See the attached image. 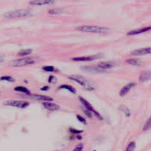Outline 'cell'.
<instances>
[{
  "instance_id": "cell-5",
  "label": "cell",
  "mask_w": 151,
  "mask_h": 151,
  "mask_svg": "<svg viewBox=\"0 0 151 151\" xmlns=\"http://www.w3.org/2000/svg\"><path fill=\"white\" fill-rule=\"evenodd\" d=\"M5 105L7 106L16 107L19 108H25L28 106L30 103L29 102L25 101V100H10V101H6L3 103Z\"/></svg>"
},
{
  "instance_id": "cell-25",
  "label": "cell",
  "mask_w": 151,
  "mask_h": 151,
  "mask_svg": "<svg viewBox=\"0 0 151 151\" xmlns=\"http://www.w3.org/2000/svg\"><path fill=\"white\" fill-rule=\"evenodd\" d=\"M0 80L8 82H14V79L10 76H2L0 78Z\"/></svg>"
},
{
  "instance_id": "cell-4",
  "label": "cell",
  "mask_w": 151,
  "mask_h": 151,
  "mask_svg": "<svg viewBox=\"0 0 151 151\" xmlns=\"http://www.w3.org/2000/svg\"><path fill=\"white\" fill-rule=\"evenodd\" d=\"M35 63L34 59L32 58H20V59H17V60L14 61L12 62V66L15 67H24V66H27V65L33 64Z\"/></svg>"
},
{
  "instance_id": "cell-13",
  "label": "cell",
  "mask_w": 151,
  "mask_h": 151,
  "mask_svg": "<svg viewBox=\"0 0 151 151\" xmlns=\"http://www.w3.org/2000/svg\"><path fill=\"white\" fill-rule=\"evenodd\" d=\"M151 30V27H142V28H139L136 30H131V31L128 32L127 35H138V34H141L143 33H146V32L150 31Z\"/></svg>"
},
{
  "instance_id": "cell-17",
  "label": "cell",
  "mask_w": 151,
  "mask_h": 151,
  "mask_svg": "<svg viewBox=\"0 0 151 151\" xmlns=\"http://www.w3.org/2000/svg\"><path fill=\"white\" fill-rule=\"evenodd\" d=\"M126 63L130 65H133V66H141V61L137 58L128 59V60H126Z\"/></svg>"
},
{
  "instance_id": "cell-26",
  "label": "cell",
  "mask_w": 151,
  "mask_h": 151,
  "mask_svg": "<svg viewBox=\"0 0 151 151\" xmlns=\"http://www.w3.org/2000/svg\"><path fill=\"white\" fill-rule=\"evenodd\" d=\"M42 69L44 71H55V68L52 66H46V67H42Z\"/></svg>"
},
{
  "instance_id": "cell-7",
  "label": "cell",
  "mask_w": 151,
  "mask_h": 151,
  "mask_svg": "<svg viewBox=\"0 0 151 151\" xmlns=\"http://www.w3.org/2000/svg\"><path fill=\"white\" fill-rule=\"evenodd\" d=\"M103 55L102 54H97L95 55H89V56H81V57H75L72 58V61L78 62H86V61H92L97 60L100 58H103Z\"/></svg>"
},
{
  "instance_id": "cell-33",
  "label": "cell",
  "mask_w": 151,
  "mask_h": 151,
  "mask_svg": "<svg viewBox=\"0 0 151 151\" xmlns=\"http://www.w3.org/2000/svg\"><path fill=\"white\" fill-rule=\"evenodd\" d=\"M4 61V58L2 57H0V63H2V62Z\"/></svg>"
},
{
  "instance_id": "cell-27",
  "label": "cell",
  "mask_w": 151,
  "mask_h": 151,
  "mask_svg": "<svg viewBox=\"0 0 151 151\" xmlns=\"http://www.w3.org/2000/svg\"><path fill=\"white\" fill-rule=\"evenodd\" d=\"M83 144H79L76 146V148L74 149L73 151H83Z\"/></svg>"
},
{
  "instance_id": "cell-6",
  "label": "cell",
  "mask_w": 151,
  "mask_h": 151,
  "mask_svg": "<svg viewBox=\"0 0 151 151\" xmlns=\"http://www.w3.org/2000/svg\"><path fill=\"white\" fill-rule=\"evenodd\" d=\"M79 100H80V101L81 102V103L83 104V105L84 106L85 108H86L87 110H88V111H91V113H93L94 114H95V116H96L99 119V120H103V116H102L101 115L99 114L98 111H97L96 110L93 108V106H92V105H91L90 104V103H88V102L87 101L86 99H84V98L82 97H79Z\"/></svg>"
},
{
  "instance_id": "cell-3",
  "label": "cell",
  "mask_w": 151,
  "mask_h": 151,
  "mask_svg": "<svg viewBox=\"0 0 151 151\" xmlns=\"http://www.w3.org/2000/svg\"><path fill=\"white\" fill-rule=\"evenodd\" d=\"M31 13L29 10H17L14 11L7 12L3 15V17L8 19L12 18H24V17L30 16Z\"/></svg>"
},
{
  "instance_id": "cell-12",
  "label": "cell",
  "mask_w": 151,
  "mask_h": 151,
  "mask_svg": "<svg viewBox=\"0 0 151 151\" xmlns=\"http://www.w3.org/2000/svg\"><path fill=\"white\" fill-rule=\"evenodd\" d=\"M42 105L46 109L50 110V111H58V110L60 109V106L58 105L53 103H50V101L44 102Z\"/></svg>"
},
{
  "instance_id": "cell-2",
  "label": "cell",
  "mask_w": 151,
  "mask_h": 151,
  "mask_svg": "<svg viewBox=\"0 0 151 151\" xmlns=\"http://www.w3.org/2000/svg\"><path fill=\"white\" fill-rule=\"evenodd\" d=\"M69 79L70 80H74V81H75L76 83H78V84L81 85L83 88L88 90V91H92V90L95 89V86H94V85L92 84V83H91L88 79L81 76V75H71V76L69 77Z\"/></svg>"
},
{
  "instance_id": "cell-19",
  "label": "cell",
  "mask_w": 151,
  "mask_h": 151,
  "mask_svg": "<svg viewBox=\"0 0 151 151\" xmlns=\"http://www.w3.org/2000/svg\"><path fill=\"white\" fill-rule=\"evenodd\" d=\"M120 110L122 111V112L124 113V114H125V116H126L127 117H129V116H131V111H130V110L128 109L125 105H120Z\"/></svg>"
},
{
  "instance_id": "cell-18",
  "label": "cell",
  "mask_w": 151,
  "mask_h": 151,
  "mask_svg": "<svg viewBox=\"0 0 151 151\" xmlns=\"http://www.w3.org/2000/svg\"><path fill=\"white\" fill-rule=\"evenodd\" d=\"M58 89H67L68 90V91H69L70 92H71V93H76V89H75L74 87L69 86V85H61V86H60L58 87Z\"/></svg>"
},
{
  "instance_id": "cell-30",
  "label": "cell",
  "mask_w": 151,
  "mask_h": 151,
  "mask_svg": "<svg viewBox=\"0 0 151 151\" xmlns=\"http://www.w3.org/2000/svg\"><path fill=\"white\" fill-rule=\"evenodd\" d=\"M69 131H71L72 133H75V134H79V133H82V131H77V130L74 129V128H70Z\"/></svg>"
},
{
  "instance_id": "cell-8",
  "label": "cell",
  "mask_w": 151,
  "mask_h": 151,
  "mask_svg": "<svg viewBox=\"0 0 151 151\" xmlns=\"http://www.w3.org/2000/svg\"><path fill=\"white\" fill-rule=\"evenodd\" d=\"M131 55L134 56H140V55H150L151 54V47H146V48H141L134 50L131 52Z\"/></svg>"
},
{
  "instance_id": "cell-21",
  "label": "cell",
  "mask_w": 151,
  "mask_h": 151,
  "mask_svg": "<svg viewBox=\"0 0 151 151\" xmlns=\"http://www.w3.org/2000/svg\"><path fill=\"white\" fill-rule=\"evenodd\" d=\"M33 50L31 49H27V50H23L19 51V52L18 53V55L19 56H26V55H28L32 53Z\"/></svg>"
},
{
  "instance_id": "cell-14",
  "label": "cell",
  "mask_w": 151,
  "mask_h": 151,
  "mask_svg": "<svg viewBox=\"0 0 151 151\" xmlns=\"http://www.w3.org/2000/svg\"><path fill=\"white\" fill-rule=\"evenodd\" d=\"M135 86H136V83H129L128 84L125 85V86H124V87H122V88L120 90V95L121 97H123V96H124V95H126L129 92L130 90L133 88V87H134Z\"/></svg>"
},
{
  "instance_id": "cell-20",
  "label": "cell",
  "mask_w": 151,
  "mask_h": 151,
  "mask_svg": "<svg viewBox=\"0 0 151 151\" xmlns=\"http://www.w3.org/2000/svg\"><path fill=\"white\" fill-rule=\"evenodd\" d=\"M14 89H15V91H19V92H22V93H24V94H27V95H30V91H29L27 88H25V87H23V86H17V87H16Z\"/></svg>"
},
{
  "instance_id": "cell-32",
  "label": "cell",
  "mask_w": 151,
  "mask_h": 151,
  "mask_svg": "<svg viewBox=\"0 0 151 151\" xmlns=\"http://www.w3.org/2000/svg\"><path fill=\"white\" fill-rule=\"evenodd\" d=\"M41 89L42 91H47V90L49 89V87L48 86H44V88H41Z\"/></svg>"
},
{
  "instance_id": "cell-23",
  "label": "cell",
  "mask_w": 151,
  "mask_h": 151,
  "mask_svg": "<svg viewBox=\"0 0 151 151\" xmlns=\"http://www.w3.org/2000/svg\"><path fill=\"white\" fill-rule=\"evenodd\" d=\"M135 148H136V143L134 141H131L128 145L125 151H133L135 150Z\"/></svg>"
},
{
  "instance_id": "cell-22",
  "label": "cell",
  "mask_w": 151,
  "mask_h": 151,
  "mask_svg": "<svg viewBox=\"0 0 151 151\" xmlns=\"http://www.w3.org/2000/svg\"><path fill=\"white\" fill-rule=\"evenodd\" d=\"M151 128V115L150 116V117L148 118V120H147L146 123L144 124V127H143V131H148Z\"/></svg>"
},
{
  "instance_id": "cell-24",
  "label": "cell",
  "mask_w": 151,
  "mask_h": 151,
  "mask_svg": "<svg viewBox=\"0 0 151 151\" xmlns=\"http://www.w3.org/2000/svg\"><path fill=\"white\" fill-rule=\"evenodd\" d=\"M63 10L60 8H55V9H52L49 11V14H53V15H58V14H61Z\"/></svg>"
},
{
  "instance_id": "cell-9",
  "label": "cell",
  "mask_w": 151,
  "mask_h": 151,
  "mask_svg": "<svg viewBox=\"0 0 151 151\" xmlns=\"http://www.w3.org/2000/svg\"><path fill=\"white\" fill-rule=\"evenodd\" d=\"M82 69L85 71H88V72H91V73H100V72H104L105 70L101 69L100 67H98L97 65H95V66H85V67H81Z\"/></svg>"
},
{
  "instance_id": "cell-16",
  "label": "cell",
  "mask_w": 151,
  "mask_h": 151,
  "mask_svg": "<svg viewBox=\"0 0 151 151\" xmlns=\"http://www.w3.org/2000/svg\"><path fill=\"white\" fill-rule=\"evenodd\" d=\"M140 82H145L151 80V71H142L139 75V78Z\"/></svg>"
},
{
  "instance_id": "cell-34",
  "label": "cell",
  "mask_w": 151,
  "mask_h": 151,
  "mask_svg": "<svg viewBox=\"0 0 151 151\" xmlns=\"http://www.w3.org/2000/svg\"><path fill=\"white\" fill-rule=\"evenodd\" d=\"M94 151H96V150H94Z\"/></svg>"
},
{
  "instance_id": "cell-29",
  "label": "cell",
  "mask_w": 151,
  "mask_h": 151,
  "mask_svg": "<svg viewBox=\"0 0 151 151\" xmlns=\"http://www.w3.org/2000/svg\"><path fill=\"white\" fill-rule=\"evenodd\" d=\"M77 118H78V120H79L80 122L83 123V124H86V120H85L83 116H80V115L78 114V115H77Z\"/></svg>"
},
{
  "instance_id": "cell-11",
  "label": "cell",
  "mask_w": 151,
  "mask_h": 151,
  "mask_svg": "<svg viewBox=\"0 0 151 151\" xmlns=\"http://www.w3.org/2000/svg\"><path fill=\"white\" fill-rule=\"evenodd\" d=\"M53 2L54 0H32L29 4L33 6H41V5H50Z\"/></svg>"
},
{
  "instance_id": "cell-10",
  "label": "cell",
  "mask_w": 151,
  "mask_h": 151,
  "mask_svg": "<svg viewBox=\"0 0 151 151\" xmlns=\"http://www.w3.org/2000/svg\"><path fill=\"white\" fill-rule=\"evenodd\" d=\"M31 99L35 100H38V101H44V102H49L52 101L53 98L50 97L48 96H45V95H28Z\"/></svg>"
},
{
  "instance_id": "cell-1",
  "label": "cell",
  "mask_w": 151,
  "mask_h": 151,
  "mask_svg": "<svg viewBox=\"0 0 151 151\" xmlns=\"http://www.w3.org/2000/svg\"><path fill=\"white\" fill-rule=\"evenodd\" d=\"M77 30L87 33H93L104 34L110 32V29L106 27H99V26H91V25H83L76 28Z\"/></svg>"
},
{
  "instance_id": "cell-31",
  "label": "cell",
  "mask_w": 151,
  "mask_h": 151,
  "mask_svg": "<svg viewBox=\"0 0 151 151\" xmlns=\"http://www.w3.org/2000/svg\"><path fill=\"white\" fill-rule=\"evenodd\" d=\"M55 79V77L54 76H50L49 77V79H48V82L50 83H53V80Z\"/></svg>"
},
{
  "instance_id": "cell-28",
  "label": "cell",
  "mask_w": 151,
  "mask_h": 151,
  "mask_svg": "<svg viewBox=\"0 0 151 151\" xmlns=\"http://www.w3.org/2000/svg\"><path fill=\"white\" fill-rule=\"evenodd\" d=\"M83 112H84L85 114L86 115V116H88V117H89V118L92 117V113H91V112L90 111L87 110L86 108H84V109H83Z\"/></svg>"
},
{
  "instance_id": "cell-15",
  "label": "cell",
  "mask_w": 151,
  "mask_h": 151,
  "mask_svg": "<svg viewBox=\"0 0 151 151\" xmlns=\"http://www.w3.org/2000/svg\"><path fill=\"white\" fill-rule=\"evenodd\" d=\"M97 66L100 67L101 69L105 70L108 69H111L115 66V62L114 61H105V62H101V63H98Z\"/></svg>"
}]
</instances>
